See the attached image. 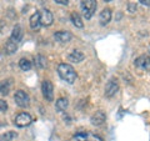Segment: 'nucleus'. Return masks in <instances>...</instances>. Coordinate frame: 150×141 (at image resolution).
Returning <instances> with one entry per match:
<instances>
[{
  "label": "nucleus",
  "mask_w": 150,
  "mask_h": 141,
  "mask_svg": "<svg viewBox=\"0 0 150 141\" xmlns=\"http://www.w3.org/2000/svg\"><path fill=\"white\" fill-rule=\"evenodd\" d=\"M10 39H11L13 41H15V43H19V41H21V39H23V29H21V26L16 25L15 27H14L13 31H11Z\"/></svg>",
  "instance_id": "nucleus-12"
},
{
  "label": "nucleus",
  "mask_w": 150,
  "mask_h": 141,
  "mask_svg": "<svg viewBox=\"0 0 150 141\" xmlns=\"http://www.w3.org/2000/svg\"><path fill=\"white\" fill-rule=\"evenodd\" d=\"M80 6H81V10H83L85 19H90L94 15V13H95L96 1L95 0H81Z\"/></svg>",
  "instance_id": "nucleus-2"
},
{
  "label": "nucleus",
  "mask_w": 150,
  "mask_h": 141,
  "mask_svg": "<svg viewBox=\"0 0 150 141\" xmlns=\"http://www.w3.org/2000/svg\"><path fill=\"white\" fill-rule=\"evenodd\" d=\"M99 20H100L101 25H106L111 20V10H110V9H104V10L100 13Z\"/></svg>",
  "instance_id": "nucleus-13"
},
{
  "label": "nucleus",
  "mask_w": 150,
  "mask_h": 141,
  "mask_svg": "<svg viewBox=\"0 0 150 141\" xmlns=\"http://www.w3.org/2000/svg\"><path fill=\"white\" fill-rule=\"evenodd\" d=\"M31 116L28 114V112H21V114H19L15 120H14V124H15L18 128H26V126H29L31 124Z\"/></svg>",
  "instance_id": "nucleus-5"
},
{
  "label": "nucleus",
  "mask_w": 150,
  "mask_h": 141,
  "mask_svg": "<svg viewBox=\"0 0 150 141\" xmlns=\"http://www.w3.org/2000/svg\"><path fill=\"white\" fill-rule=\"evenodd\" d=\"M8 92H9V81L4 80L1 82V95H6Z\"/></svg>",
  "instance_id": "nucleus-22"
},
{
  "label": "nucleus",
  "mask_w": 150,
  "mask_h": 141,
  "mask_svg": "<svg viewBox=\"0 0 150 141\" xmlns=\"http://www.w3.org/2000/svg\"><path fill=\"white\" fill-rule=\"evenodd\" d=\"M14 100H15V104L18 106H20V107H28V106H29L30 99H29V95H28L25 91L18 90L15 92V95H14Z\"/></svg>",
  "instance_id": "nucleus-3"
},
{
  "label": "nucleus",
  "mask_w": 150,
  "mask_h": 141,
  "mask_svg": "<svg viewBox=\"0 0 150 141\" xmlns=\"http://www.w3.org/2000/svg\"><path fill=\"white\" fill-rule=\"evenodd\" d=\"M68 105H69L68 99H65V97H60V99H58V100H56L55 107H56V110H58V111H64V110L68 107Z\"/></svg>",
  "instance_id": "nucleus-16"
},
{
  "label": "nucleus",
  "mask_w": 150,
  "mask_h": 141,
  "mask_svg": "<svg viewBox=\"0 0 150 141\" xmlns=\"http://www.w3.org/2000/svg\"><path fill=\"white\" fill-rule=\"evenodd\" d=\"M19 66H20V69L23 71H29L31 69V63L28 59L23 58V59H20V61H19Z\"/></svg>",
  "instance_id": "nucleus-19"
},
{
  "label": "nucleus",
  "mask_w": 150,
  "mask_h": 141,
  "mask_svg": "<svg viewBox=\"0 0 150 141\" xmlns=\"http://www.w3.org/2000/svg\"><path fill=\"white\" fill-rule=\"evenodd\" d=\"M134 65L139 69H143V70H148L150 69V58L148 55H142L139 58L135 59Z\"/></svg>",
  "instance_id": "nucleus-6"
},
{
  "label": "nucleus",
  "mask_w": 150,
  "mask_h": 141,
  "mask_svg": "<svg viewBox=\"0 0 150 141\" xmlns=\"http://www.w3.org/2000/svg\"><path fill=\"white\" fill-rule=\"evenodd\" d=\"M84 60V54L79 50H74L69 54V61L71 63H80Z\"/></svg>",
  "instance_id": "nucleus-14"
},
{
  "label": "nucleus",
  "mask_w": 150,
  "mask_h": 141,
  "mask_svg": "<svg viewBox=\"0 0 150 141\" xmlns=\"http://www.w3.org/2000/svg\"><path fill=\"white\" fill-rule=\"evenodd\" d=\"M104 1H111V0H104Z\"/></svg>",
  "instance_id": "nucleus-27"
},
{
  "label": "nucleus",
  "mask_w": 150,
  "mask_h": 141,
  "mask_svg": "<svg viewBox=\"0 0 150 141\" xmlns=\"http://www.w3.org/2000/svg\"><path fill=\"white\" fill-rule=\"evenodd\" d=\"M30 27L33 30H38L41 26V21H40V13H35L30 16Z\"/></svg>",
  "instance_id": "nucleus-11"
},
{
  "label": "nucleus",
  "mask_w": 150,
  "mask_h": 141,
  "mask_svg": "<svg viewBox=\"0 0 150 141\" xmlns=\"http://www.w3.org/2000/svg\"><path fill=\"white\" fill-rule=\"evenodd\" d=\"M58 74L64 81H67L69 84H74L76 80V71L74 70V68L69 64H60L58 66Z\"/></svg>",
  "instance_id": "nucleus-1"
},
{
  "label": "nucleus",
  "mask_w": 150,
  "mask_h": 141,
  "mask_svg": "<svg viewBox=\"0 0 150 141\" xmlns=\"http://www.w3.org/2000/svg\"><path fill=\"white\" fill-rule=\"evenodd\" d=\"M70 19H71L73 24L76 26V27H83V26H84V23H83V20H81V18L76 13H73L71 16H70Z\"/></svg>",
  "instance_id": "nucleus-18"
},
{
  "label": "nucleus",
  "mask_w": 150,
  "mask_h": 141,
  "mask_svg": "<svg viewBox=\"0 0 150 141\" xmlns=\"http://www.w3.org/2000/svg\"><path fill=\"white\" fill-rule=\"evenodd\" d=\"M41 91H43V96L45 97L46 101H53L54 99V87L49 80H44L41 84Z\"/></svg>",
  "instance_id": "nucleus-4"
},
{
  "label": "nucleus",
  "mask_w": 150,
  "mask_h": 141,
  "mask_svg": "<svg viewBox=\"0 0 150 141\" xmlns=\"http://www.w3.org/2000/svg\"><path fill=\"white\" fill-rule=\"evenodd\" d=\"M16 136H18V134L15 131H8V133H5L1 136V141H11L13 139H15Z\"/></svg>",
  "instance_id": "nucleus-20"
},
{
  "label": "nucleus",
  "mask_w": 150,
  "mask_h": 141,
  "mask_svg": "<svg viewBox=\"0 0 150 141\" xmlns=\"http://www.w3.org/2000/svg\"><path fill=\"white\" fill-rule=\"evenodd\" d=\"M54 37L59 41V43H69L73 36L68 31H58L54 34Z\"/></svg>",
  "instance_id": "nucleus-10"
},
{
  "label": "nucleus",
  "mask_w": 150,
  "mask_h": 141,
  "mask_svg": "<svg viewBox=\"0 0 150 141\" xmlns=\"http://www.w3.org/2000/svg\"><path fill=\"white\" fill-rule=\"evenodd\" d=\"M8 109V104H6V101H4V100H0V110H1V112H5Z\"/></svg>",
  "instance_id": "nucleus-23"
},
{
  "label": "nucleus",
  "mask_w": 150,
  "mask_h": 141,
  "mask_svg": "<svg viewBox=\"0 0 150 141\" xmlns=\"http://www.w3.org/2000/svg\"><path fill=\"white\" fill-rule=\"evenodd\" d=\"M34 61H35V65L38 68H40V69L46 68V59L44 58L43 55H36L35 59H34Z\"/></svg>",
  "instance_id": "nucleus-17"
},
{
  "label": "nucleus",
  "mask_w": 150,
  "mask_h": 141,
  "mask_svg": "<svg viewBox=\"0 0 150 141\" xmlns=\"http://www.w3.org/2000/svg\"><path fill=\"white\" fill-rule=\"evenodd\" d=\"M75 141H88V134L86 133H78L74 136Z\"/></svg>",
  "instance_id": "nucleus-21"
},
{
  "label": "nucleus",
  "mask_w": 150,
  "mask_h": 141,
  "mask_svg": "<svg viewBox=\"0 0 150 141\" xmlns=\"http://www.w3.org/2000/svg\"><path fill=\"white\" fill-rule=\"evenodd\" d=\"M129 10H130L131 13H134L135 10H137V6L133 5V4H130V5H129Z\"/></svg>",
  "instance_id": "nucleus-26"
},
{
  "label": "nucleus",
  "mask_w": 150,
  "mask_h": 141,
  "mask_svg": "<svg viewBox=\"0 0 150 141\" xmlns=\"http://www.w3.org/2000/svg\"><path fill=\"white\" fill-rule=\"evenodd\" d=\"M16 50H18L16 43H15V41H13L11 39H9V40L6 41V44H5V51H6V54L11 55V54L15 53Z\"/></svg>",
  "instance_id": "nucleus-15"
},
{
  "label": "nucleus",
  "mask_w": 150,
  "mask_h": 141,
  "mask_svg": "<svg viewBox=\"0 0 150 141\" xmlns=\"http://www.w3.org/2000/svg\"><path fill=\"white\" fill-rule=\"evenodd\" d=\"M53 14H51L48 9H43L40 11V21L43 26H50L53 24Z\"/></svg>",
  "instance_id": "nucleus-7"
},
{
  "label": "nucleus",
  "mask_w": 150,
  "mask_h": 141,
  "mask_svg": "<svg viewBox=\"0 0 150 141\" xmlns=\"http://www.w3.org/2000/svg\"><path fill=\"white\" fill-rule=\"evenodd\" d=\"M55 3L60 4V5H68V4H69V0H55Z\"/></svg>",
  "instance_id": "nucleus-24"
},
{
  "label": "nucleus",
  "mask_w": 150,
  "mask_h": 141,
  "mask_svg": "<svg viewBox=\"0 0 150 141\" xmlns=\"http://www.w3.org/2000/svg\"><path fill=\"white\" fill-rule=\"evenodd\" d=\"M149 51H150V48H149Z\"/></svg>",
  "instance_id": "nucleus-28"
},
{
  "label": "nucleus",
  "mask_w": 150,
  "mask_h": 141,
  "mask_svg": "<svg viewBox=\"0 0 150 141\" xmlns=\"http://www.w3.org/2000/svg\"><path fill=\"white\" fill-rule=\"evenodd\" d=\"M105 119H106V116H105L104 112H103V111H96L95 114H94V115L91 116L90 121H91V124H93V125H95V126H100V125L104 124Z\"/></svg>",
  "instance_id": "nucleus-9"
},
{
  "label": "nucleus",
  "mask_w": 150,
  "mask_h": 141,
  "mask_svg": "<svg viewBox=\"0 0 150 141\" xmlns=\"http://www.w3.org/2000/svg\"><path fill=\"white\" fill-rule=\"evenodd\" d=\"M143 5H146V6H150V0H139Z\"/></svg>",
  "instance_id": "nucleus-25"
},
{
  "label": "nucleus",
  "mask_w": 150,
  "mask_h": 141,
  "mask_svg": "<svg viewBox=\"0 0 150 141\" xmlns=\"http://www.w3.org/2000/svg\"><path fill=\"white\" fill-rule=\"evenodd\" d=\"M119 90V85L118 82H116V80H109L105 86V96L108 97H111L114 96L116 92Z\"/></svg>",
  "instance_id": "nucleus-8"
}]
</instances>
